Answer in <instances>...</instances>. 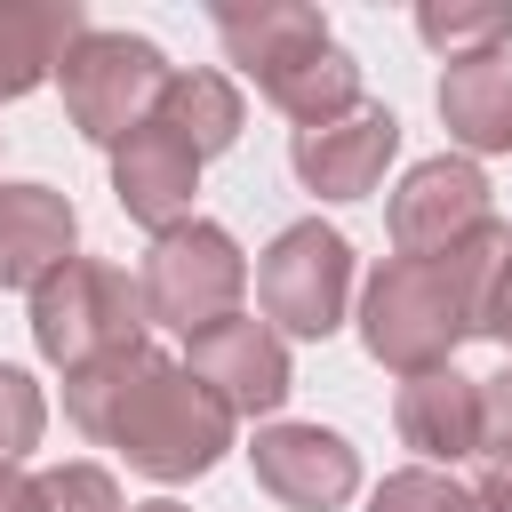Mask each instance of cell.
<instances>
[{
    "label": "cell",
    "instance_id": "2",
    "mask_svg": "<svg viewBox=\"0 0 512 512\" xmlns=\"http://www.w3.org/2000/svg\"><path fill=\"white\" fill-rule=\"evenodd\" d=\"M216 40L256 80V96L272 112H288L296 128H320V120H336V112L360 104L352 48L304 0H216Z\"/></svg>",
    "mask_w": 512,
    "mask_h": 512
},
{
    "label": "cell",
    "instance_id": "20",
    "mask_svg": "<svg viewBox=\"0 0 512 512\" xmlns=\"http://www.w3.org/2000/svg\"><path fill=\"white\" fill-rule=\"evenodd\" d=\"M368 512H480V496L456 488L432 464H408V472H384V488L368 496Z\"/></svg>",
    "mask_w": 512,
    "mask_h": 512
},
{
    "label": "cell",
    "instance_id": "9",
    "mask_svg": "<svg viewBox=\"0 0 512 512\" xmlns=\"http://www.w3.org/2000/svg\"><path fill=\"white\" fill-rule=\"evenodd\" d=\"M184 368L232 408V424H240V416H272V408L296 392V368H288L280 328H272V320H248V312H224L216 328H200Z\"/></svg>",
    "mask_w": 512,
    "mask_h": 512
},
{
    "label": "cell",
    "instance_id": "24",
    "mask_svg": "<svg viewBox=\"0 0 512 512\" xmlns=\"http://www.w3.org/2000/svg\"><path fill=\"white\" fill-rule=\"evenodd\" d=\"M480 336L512 344V256H504V272H496V296H488V320H480Z\"/></svg>",
    "mask_w": 512,
    "mask_h": 512
},
{
    "label": "cell",
    "instance_id": "16",
    "mask_svg": "<svg viewBox=\"0 0 512 512\" xmlns=\"http://www.w3.org/2000/svg\"><path fill=\"white\" fill-rule=\"evenodd\" d=\"M432 104H440V120L464 152H512V48L448 64Z\"/></svg>",
    "mask_w": 512,
    "mask_h": 512
},
{
    "label": "cell",
    "instance_id": "8",
    "mask_svg": "<svg viewBox=\"0 0 512 512\" xmlns=\"http://www.w3.org/2000/svg\"><path fill=\"white\" fill-rule=\"evenodd\" d=\"M488 216H496V208H488V176H480L464 152L416 160V168L400 176L392 208H384V224H392V248H400V256H448V248H456V240H472Z\"/></svg>",
    "mask_w": 512,
    "mask_h": 512
},
{
    "label": "cell",
    "instance_id": "22",
    "mask_svg": "<svg viewBox=\"0 0 512 512\" xmlns=\"http://www.w3.org/2000/svg\"><path fill=\"white\" fill-rule=\"evenodd\" d=\"M32 488H40V512H128L104 464H56V472H40Z\"/></svg>",
    "mask_w": 512,
    "mask_h": 512
},
{
    "label": "cell",
    "instance_id": "17",
    "mask_svg": "<svg viewBox=\"0 0 512 512\" xmlns=\"http://www.w3.org/2000/svg\"><path fill=\"white\" fill-rule=\"evenodd\" d=\"M152 120H160L192 160H216V152L240 144V120H248V112H240V88H232L224 72H168Z\"/></svg>",
    "mask_w": 512,
    "mask_h": 512
},
{
    "label": "cell",
    "instance_id": "1",
    "mask_svg": "<svg viewBox=\"0 0 512 512\" xmlns=\"http://www.w3.org/2000/svg\"><path fill=\"white\" fill-rule=\"evenodd\" d=\"M512 256V224L488 216L472 240H456L448 256H384L360 288V344L376 368L392 376H432L456 368V344L480 336L496 272Z\"/></svg>",
    "mask_w": 512,
    "mask_h": 512
},
{
    "label": "cell",
    "instance_id": "5",
    "mask_svg": "<svg viewBox=\"0 0 512 512\" xmlns=\"http://www.w3.org/2000/svg\"><path fill=\"white\" fill-rule=\"evenodd\" d=\"M240 288H248V256L224 224L208 216H184L168 224L152 248H144V272H136V296H144V320L176 328V336H200L216 328L224 312H240Z\"/></svg>",
    "mask_w": 512,
    "mask_h": 512
},
{
    "label": "cell",
    "instance_id": "13",
    "mask_svg": "<svg viewBox=\"0 0 512 512\" xmlns=\"http://www.w3.org/2000/svg\"><path fill=\"white\" fill-rule=\"evenodd\" d=\"M80 216L56 184H0V288H40L56 264H72Z\"/></svg>",
    "mask_w": 512,
    "mask_h": 512
},
{
    "label": "cell",
    "instance_id": "14",
    "mask_svg": "<svg viewBox=\"0 0 512 512\" xmlns=\"http://www.w3.org/2000/svg\"><path fill=\"white\" fill-rule=\"evenodd\" d=\"M392 424L400 440L440 472L456 456H480V376L464 368H432V376H408L400 400H392Z\"/></svg>",
    "mask_w": 512,
    "mask_h": 512
},
{
    "label": "cell",
    "instance_id": "6",
    "mask_svg": "<svg viewBox=\"0 0 512 512\" xmlns=\"http://www.w3.org/2000/svg\"><path fill=\"white\" fill-rule=\"evenodd\" d=\"M168 72H176V64H168L144 32H96V24H88L56 80H64L72 128H80L88 144H120V136H136V128L152 120Z\"/></svg>",
    "mask_w": 512,
    "mask_h": 512
},
{
    "label": "cell",
    "instance_id": "10",
    "mask_svg": "<svg viewBox=\"0 0 512 512\" xmlns=\"http://www.w3.org/2000/svg\"><path fill=\"white\" fill-rule=\"evenodd\" d=\"M392 152H400L392 104H352V112L288 136V168H296L304 192H320V200H368V192L384 184Z\"/></svg>",
    "mask_w": 512,
    "mask_h": 512
},
{
    "label": "cell",
    "instance_id": "4",
    "mask_svg": "<svg viewBox=\"0 0 512 512\" xmlns=\"http://www.w3.org/2000/svg\"><path fill=\"white\" fill-rule=\"evenodd\" d=\"M32 344H40V360H56L64 376L88 368V360H104V352L144 344V296H136V280H128L120 264H104V256L56 264V272L32 288Z\"/></svg>",
    "mask_w": 512,
    "mask_h": 512
},
{
    "label": "cell",
    "instance_id": "27",
    "mask_svg": "<svg viewBox=\"0 0 512 512\" xmlns=\"http://www.w3.org/2000/svg\"><path fill=\"white\" fill-rule=\"evenodd\" d=\"M128 512H192V504H176V496H152V504H128Z\"/></svg>",
    "mask_w": 512,
    "mask_h": 512
},
{
    "label": "cell",
    "instance_id": "25",
    "mask_svg": "<svg viewBox=\"0 0 512 512\" xmlns=\"http://www.w3.org/2000/svg\"><path fill=\"white\" fill-rule=\"evenodd\" d=\"M0 512H40V488H32L16 464H0Z\"/></svg>",
    "mask_w": 512,
    "mask_h": 512
},
{
    "label": "cell",
    "instance_id": "21",
    "mask_svg": "<svg viewBox=\"0 0 512 512\" xmlns=\"http://www.w3.org/2000/svg\"><path fill=\"white\" fill-rule=\"evenodd\" d=\"M40 424H48V400L24 368L0 360V464H16L24 448H40Z\"/></svg>",
    "mask_w": 512,
    "mask_h": 512
},
{
    "label": "cell",
    "instance_id": "19",
    "mask_svg": "<svg viewBox=\"0 0 512 512\" xmlns=\"http://www.w3.org/2000/svg\"><path fill=\"white\" fill-rule=\"evenodd\" d=\"M144 352H152V344H128V352H104V360H88V368H72V376H64V416H72L88 440H104V424H112V408H120L128 376L144 368Z\"/></svg>",
    "mask_w": 512,
    "mask_h": 512
},
{
    "label": "cell",
    "instance_id": "26",
    "mask_svg": "<svg viewBox=\"0 0 512 512\" xmlns=\"http://www.w3.org/2000/svg\"><path fill=\"white\" fill-rule=\"evenodd\" d=\"M480 512H512V472H480Z\"/></svg>",
    "mask_w": 512,
    "mask_h": 512
},
{
    "label": "cell",
    "instance_id": "23",
    "mask_svg": "<svg viewBox=\"0 0 512 512\" xmlns=\"http://www.w3.org/2000/svg\"><path fill=\"white\" fill-rule=\"evenodd\" d=\"M480 456L488 472H512V368L480 376Z\"/></svg>",
    "mask_w": 512,
    "mask_h": 512
},
{
    "label": "cell",
    "instance_id": "7",
    "mask_svg": "<svg viewBox=\"0 0 512 512\" xmlns=\"http://www.w3.org/2000/svg\"><path fill=\"white\" fill-rule=\"evenodd\" d=\"M256 296H264V320L280 336H336L344 328V304H352V240L320 216L288 224L264 264H256Z\"/></svg>",
    "mask_w": 512,
    "mask_h": 512
},
{
    "label": "cell",
    "instance_id": "12",
    "mask_svg": "<svg viewBox=\"0 0 512 512\" xmlns=\"http://www.w3.org/2000/svg\"><path fill=\"white\" fill-rule=\"evenodd\" d=\"M192 192H200V160H192L160 120H144L136 136L112 144V200H120L128 224H144L152 240L192 216Z\"/></svg>",
    "mask_w": 512,
    "mask_h": 512
},
{
    "label": "cell",
    "instance_id": "18",
    "mask_svg": "<svg viewBox=\"0 0 512 512\" xmlns=\"http://www.w3.org/2000/svg\"><path fill=\"white\" fill-rule=\"evenodd\" d=\"M416 32H424V48H440L448 64H464V56L512 48V0H424Z\"/></svg>",
    "mask_w": 512,
    "mask_h": 512
},
{
    "label": "cell",
    "instance_id": "11",
    "mask_svg": "<svg viewBox=\"0 0 512 512\" xmlns=\"http://www.w3.org/2000/svg\"><path fill=\"white\" fill-rule=\"evenodd\" d=\"M248 464H256V488L288 512H336L360 488V448L328 424H264Z\"/></svg>",
    "mask_w": 512,
    "mask_h": 512
},
{
    "label": "cell",
    "instance_id": "15",
    "mask_svg": "<svg viewBox=\"0 0 512 512\" xmlns=\"http://www.w3.org/2000/svg\"><path fill=\"white\" fill-rule=\"evenodd\" d=\"M80 32H88L80 0H0V104L56 80L64 56L80 48Z\"/></svg>",
    "mask_w": 512,
    "mask_h": 512
},
{
    "label": "cell",
    "instance_id": "3",
    "mask_svg": "<svg viewBox=\"0 0 512 512\" xmlns=\"http://www.w3.org/2000/svg\"><path fill=\"white\" fill-rule=\"evenodd\" d=\"M104 448H120L144 480H200L232 448V408L184 360L144 352V368L128 376V392L104 424Z\"/></svg>",
    "mask_w": 512,
    "mask_h": 512
}]
</instances>
